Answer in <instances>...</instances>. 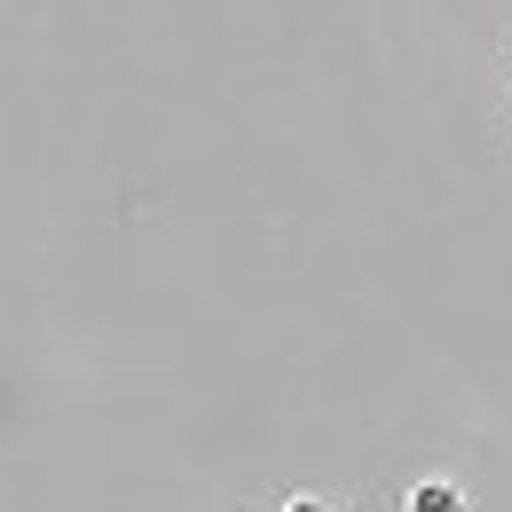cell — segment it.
I'll return each instance as SVG.
<instances>
[{"label":"cell","mask_w":512,"mask_h":512,"mask_svg":"<svg viewBox=\"0 0 512 512\" xmlns=\"http://www.w3.org/2000/svg\"><path fill=\"white\" fill-rule=\"evenodd\" d=\"M410 512H465V497H457V489H442V481H426V489H418V505Z\"/></svg>","instance_id":"1"}]
</instances>
